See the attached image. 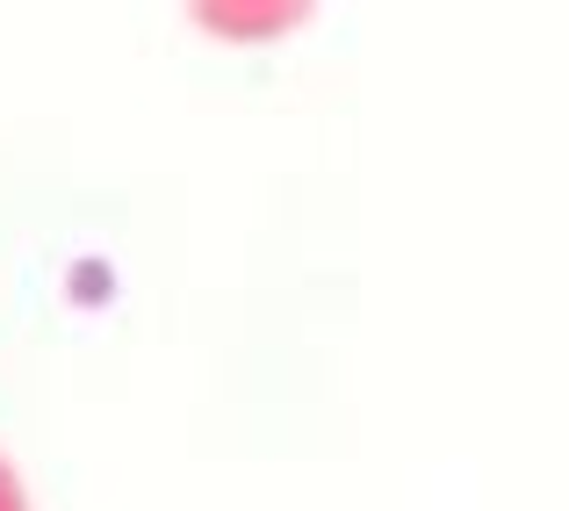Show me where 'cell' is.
Returning a JSON list of instances; mask_svg holds the SVG:
<instances>
[{"mask_svg":"<svg viewBox=\"0 0 569 511\" xmlns=\"http://www.w3.org/2000/svg\"><path fill=\"white\" fill-rule=\"evenodd\" d=\"M0 511H29V498H22V475L8 469V454H0Z\"/></svg>","mask_w":569,"mask_h":511,"instance_id":"obj_1","label":"cell"}]
</instances>
